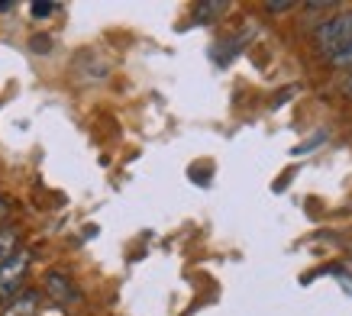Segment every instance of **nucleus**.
<instances>
[{
  "label": "nucleus",
  "mask_w": 352,
  "mask_h": 316,
  "mask_svg": "<svg viewBox=\"0 0 352 316\" xmlns=\"http://www.w3.org/2000/svg\"><path fill=\"white\" fill-rule=\"evenodd\" d=\"M314 39H317V45H320L323 52L336 58V55H340L342 49L352 43V10L330 16V20L323 23L320 30L314 32Z\"/></svg>",
  "instance_id": "nucleus-1"
},
{
  "label": "nucleus",
  "mask_w": 352,
  "mask_h": 316,
  "mask_svg": "<svg viewBox=\"0 0 352 316\" xmlns=\"http://www.w3.org/2000/svg\"><path fill=\"white\" fill-rule=\"evenodd\" d=\"M333 62L340 65V68H346V65H349V68H352V43L346 45V49H342V52L336 55V58H333Z\"/></svg>",
  "instance_id": "nucleus-8"
},
{
  "label": "nucleus",
  "mask_w": 352,
  "mask_h": 316,
  "mask_svg": "<svg viewBox=\"0 0 352 316\" xmlns=\"http://www.w3.org/2000/svg\"><path fill=\"white\" fill-rule=\"evenodd\" d=\"M13 252H16V232H13V229H3V232H0V264L7 262Z\"/></svg>",
  "instance_id": "nucleus-5"
},
{
  "label": "nucleus",
  "mask_w": 352,
  "mask_h": 316,
  "mask_svg": "<svg viewBox=\"0 0 352 316\" xmlns=\"http://www.w3.org/2000/svg\"><path fill=\"white\" fill-rule=\"evenodd\" d=\"M265 10L268 13H288V10H294V3H265Z\"/></svg>",
  "instance_id": "nucleus-11"
},
{
  "label": "nucleus",
  "mask_w": 352,
  "mask_h": 316,
  "mask_svg": "<svg viewBox=\"0 0 352 316\" xmlns=\"http://www.w3.org/2000/svg\"><path fill=\"white\" fill-rule=\"evenodd\" d=\"M26 271H30V252H20V249H16L7 262L0 264V304H3V300H13V294H16V287L23 284Z\"/></svg>",
  "instance_id": "nucleus-2"
},
{
  "label": "nucleus",
  "mask_w": 352,
  "mask_h": 316,
  "mask_svg": "<svg viewBox=\"0 0 352 316\" xmlns=\"http://www.w3.org/2000/svg\"><path fill=\"white\" fill-rule=\"evenodd\" d=\"M226 10H230V3H223V0H220V3H197V10H194V13H197V20H201V23H207V20H210V13H226Z\"/></svg>",
  "instance_id": "nucleus-7"
},
{
  "label": "nucleus",
  "mask_w": 352,
  "mask_h": 316,
  "mask_svg": "<svg viewBox=\"0 0 352 316\" xmlns=\"http://www.w3.org/2000/svg\"><path fill=\"white\" fill-rule=\"evenodd\" d=\"M310 10H333V7H336V3H307Z\"/></svg>",
  "instance_id": "nucleus-12"
},
{
  "label": "nucleus",
  "mask_w": 352,
  "mask_h": 316,
  "mask_svg": "<svg viewBox=\"0 0 352 316\" xmlns=\"http://www.w3.org/2000/svg\"><path fill=\"white\" fill-rule=\"evenodd\" d=\"M10 10H13L10 0H0V13H10Z\"/></svg>",
  "instance_id": "nucleus-14"
},
{
  "label": "nucleus",
  "mask_w": 352,
  "mask_h": 316,
  "mask_svg": "<svg viewBox=\"0 0 352 316\" xmlns=\"http://www.w3.org/2000/svg\"><path fill=\"white\" fill-rule=\"evenodd\" d=\"M45 294L52 297L55 304H78V300H81V291H78V287L68 281V274H62V271L45 274Z\"/></svg>",
  "instance_id": "nucleus-3"
},
{
  "label": "nucleus",
  "mask_w": 352,
  "mask_h": 316,
  "mask_svg": "<svg viewBox=\"0 0 352 316\" xmlns=\"http://www.w3.org/2000/svg\"><path fill=\"white\" fill-rule=\"evenodd\" d=\"M36 310H39V291H26L16 300H10L3 316H36Z\"/></svg>",
  "instance_id": "nucleus-4"
},
{
  "label": "nucleus",
  "mask_w": 352,
  "mask_h": 316,
  "mask_svg": "<svg viewBox=\"0 0 352 316\" xmlns=\"http://www.w3.org/2000/svg\"><path fill=\"white\" fill-rule=\"evenodd\" d=\"M32 52H49V36H32Z\"/></svg>",
  "instance_id": "nucleus-9"
},
{
  "label": "nucleus",
  "mask_w": 352,
  "mask_h": 316,
  "mask_svg": "<svg viewBox=\"0 0 352 316\" xmlns=\"http://www.w3.org/2000/svg\"><path fill=\"white\" fill-rule=\"evenodd\" d=\"M342 94L352 97V71H349V78H346V84H342Z\"/></svg>",
  "instance_id": "nucleus-13"
},
{
  "label": "nucleus",
  "mask_w": 352,
  "mask_h": 316,
  "mask_svg": "<svg viewBox=\"0 0 352 316\" xmlns=\"http://www.w3.org/2000/svg\"><path fill=\"white\" fill-rule=\"evenodd\" d=\"M55 10H58V7H55V3H49V0H36V3H30V16H32V20H49Z\"/></svg>",
  "instance_id": "nucleus-6"
},
{
  "label": "nucleus",
  "mask_w": 352,
  "mask_h": 316,
  "mask_svg": "<svg viewBox=\"0 0 352 316\" xmlns=\"http://www.w3.org/2000/svg\"><path fill=\"white\" fill-rule=\"evenodd\" d=\"M7 216H10V203H7V197L0 194V229H3V223H7Z\"/></svg>",
  "instance_id": "nucleus-10"
}]
</instances>
